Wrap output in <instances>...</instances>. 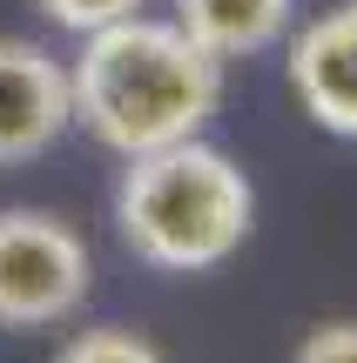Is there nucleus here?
Here are the masks:
<instances>
[{
	"instance_id": "8",
	"label": "nucleus",
	"mask_w": 357,
	"mask_h": 363,
	"mask_svg": "<svg viewBox=\"0 0 357 363\" xmlns=\"http://www.w3.org/2000/svg\"><path fill=\"white\" fill-rule=\"evenodd\" d=\"M34 7L67 34H94V27L121 21V13H142V0H34Z\"/></svg>"
},
{
	"instance_id": "3",
	"label": "nucleus",
	"mask_w": 357,
	"mask_h": 363,
	"mask_svg": "<svg viewBox=\"0 0 357 363\" xmlns=\"http://www.w3.org/2000/svg\"><path fill=\"white\" fill-rule=\"evenodd\" d=\"M88 242L48 208H0V330H54L88 303Z\"/></svg>"
},
{
	"instance_id": "7",
	"label": "nucleus",
	"mask_w": 357,
	"mask_h": 363,
	"mask_svg": "<svg viewBox=\"0 0 357 363\" xmlns=\"http://www.w3.org/2000/svg\"><path fill=\"white\" fill-rule=\"evenodd\" d=\"M54 363H162V350L148 337H135V330L108 323V330H81V337H67Z\"/></svg>"
},
{
	"instance_id": "4",
	"label": "nucleus",
	"mask_w": 357,
	"mask_h": 363,
	"mask_svg": "<svg viewBox=\"0 0 357 363\" xmlns=\"http://www.w3.org/2000/svg\"><path fill=\"white\" fill-rule=\"evenodd\" d=\"M67 128H75L67 61H54L34 40L0 34V169L48 155Z\"/></svg>"
},
{
	"instance_id": "5",
	"label": "nucleus",
	"mask_w": 357,
	"mask_h": 363,
	"mask_svg": "<svg viewBox=\"0 0 357 363\" xmlns=\"http://www.w3.org/2000/svg\"><path fill=\"white\" fill-rule=\"evenodd\" d=\"M290 88L324 135L357 142V0L310 21L290 48Z\"/></svg>"
},
{
	"instance_id": "9",
	"label": "nucleus",
	"mask_w": 357,
	"mask_h": 363,
	"mask_svg": "<svg viewBox=\"0 0 357 363\" xmlns=\"http://www.w3.org/2000/svg\"><path fill=\"white\" fill-rule=\"evenodd\" d=\"M297 363H357V323H317L297 343Z\"/></svg>"
},
{
	"instance_id": "1",
	"label": "nucleus",
	"mask_w": 357,
	"mask_h": 363,
	"mask_svg": "<svg viewBox=\"0 0 357 363\" xmlns=\"http://www.w3.org/2000/svg\"><path fill=\"white\" fill-rule=\"evenodd\" d=\"M75 121L115 155H148L202 135L223 101V61L202 54L175 21H121L81 34V61L67 67Z\"/></svg>"
},
{
	"instance_id": "6",
	"label": "nucleus",
	"mask_w": 357,
	"mask_h": 363,
	"mask_svg": "<svg viewBox=\"0 0 357 363\" xmlns=\"http://www.w3.org/2000/svg\"><path fill=\"white\" fill-rule=\"evenodd\" d=\"M297 0H175V27L216 61H243L283 40Z\"/></svg>"
},
{
	"instance_id": "2",
	"label": "nucleus",
	"mask_w": 357,
	"mask_h": 363,
	"mask_svg": "<svg viewBox=\"0 0 357 363\" xmlns=\"http://www.w3.org/2000/svg\"><path fill=\"white\" fill-rule=\"evenodd\" d=\"M115 229L148 269L202 276L229 262L256 229V189L202 135L128 155L115 189Z\"/></svg>"
}]
</instances>
